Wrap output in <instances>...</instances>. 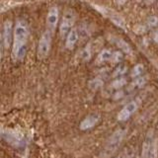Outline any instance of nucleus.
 Returning <instances> with one entry per match:
<instances>
[{
    "label": "nucleus",
    "mask_w": 158,
    "mask_h": 158,
    "mask_svg": "<svg viewBox=\"0 0 158 158\" xmlns=\"http://www.w3.org/2000/svg\"><path fill=\"white\" fill-rule=\"evenodd\" d=\"M29 37V29L24 20H18L14 29L12 56L15 60L22 59L26 53V43Z\"/></svg>",
    "instance_id": "1"
},
{
    "label": "nucleus",
    "mask_w": 158,
    "mask_h": 158,
    "mask_svg": "<svg viewBox=\"0 0 158 158\" xmlns=\"http://www.w3.org/2000/svg\"><path fill=\"white\" fill-rule=\"evenodd\" d=\"M126 132H127V131L123 130V128H120V130H118L114 132L113 135L109 137V139L107 140L102 155L110 156L114 152H116L118 150V148L120 147L121 143L123 142V138H125Z\"/></svg>",
    "instance_id": "2"
},
{
    "label": "nucleus",
    "mask_w": 158,
    "mask_h": 158,
    "mask_svg": "<svg viewBox=\"0 0 158 158\" xmlns=\"http://www.w3.org/2000/svg\"><path fill=\"white\" fill-rule=\"evenodd\" d=\"M52 46V33L51 31H46L40 39L39 46H38V56L40 58H46Z\"/></svg>",
    "instance_id": "3"
},
{
    "label": "nucleus",
    "mask_w": 158,
    "mask_h": 158,
    "mask_svg": "<svg viewBox=\"0 0 158 158\" xmlns=\"http://www.w3.org/2000/svg\"><path fill=\"white\" fill-rule=\"evenodd\" d=\"M75 14L71 10H67L64 12L61 23L59 25V33H60L61 37L67 36V34L70 32L73 24L75 23Z\"/></svg>",
    "instance_id": "4"
},
{
    "label": "nucleus",
    "mask_w": 158,
    "mask_h": 158,
    "mask_svg": "<svg viewBox=\"0 0 158 158\" xmlns=\"http://www.w3.org/2000/svg\"><path fill=\"white\" fill-rule=\"evenodd\" d=\"M95 8L98 10V11H100L104 15V16H106L107 18L110 19L111 21L115 25H117L118 27H120L122 29H126V22H125V20H123L117 12L113 11V10L109 9L107 7L98 6V5H96Z\"/></svg>",
    "instance_id": "5"
},
{
    "label": "nucleus",
    "mask_w": 158,
    "mask_h": 158,
    "mask_svg": "<svg viewBox=\"0 0 158 158\" xmlns=\"http://www.w3.org/2000/svg\"><path fill=\"white\" fill-rule=\"evenodd\" d=\"M138 106H139L138 101H131L128 104H127V105L120 111V113H118V121H120V122L127 121L128 118L136 112V110L138 109Z\"/></svg>",
    "instance_id": "6"
},
{
    "label": "nucleus",
    "mask_w": 158,
    "mask_h": 158,
    "mask_svg": "<svg viewBox=\"0 0 158 158\" xmlns=\"http://www.w3.org/2000/svg\"><path fill=\"white\" fill-rule=\"evenodd\" d=\"M100 121V115L98 113H93L88 115L79 125V128L81 131H88L95 127Z\"/></svg>",
    "instance_id": "7"
},
{
    "label": "nucleus",
    "mask_w": 158,
    "mask_h": 158,
    "mask_svg": "<svg viewBox=\"0 0 158 158\" xmlns=\"http://www.w3.org/2000/svg\"><path fill=\"white\" fill-rule=\"evenodd\" d=\"M13 29H12V22L10 20L4 22L3 25V33H2V43L4 48H8L10 47V44L12 42V38L14 37Z\"/></svg>",
    "instance_id": "8"
},
{
    "label": "nucleus",
    "mask_w": 158,
    "mask_h": 158,
    "mask_svg": "<svg viewBox=\"0 0 158 158\" xmlns=\"http://www.w3.org/2000/svg\"><path fill=\"white\" fill-rule=\"evenodd\" d=\"M58 18H59V11L58 8L53 6L48 10V16H47V24L48 29L54 30L58 23Z\"/></svg>",
    "instance_id": "9"
},
{
    "label": "nucleus",
    "mask_w": 158,
    "mask_h": 158,
    "mask_svg": "<svg viewBox=\"0 0 158 158\" xmlns=\"http://www.w3.org/2000/svg\"><path fill=\"white\" fill-rule=\"evenodd\" d=\"M154 140H155V138H154V135H153V131L150 130L147 132L145 139L143 141V144H142V150H141L142 157H149L150 148L153 144V142H154Z\"/></svg>",
    "instance_id": "10"
},
{
    "label": "nucleus",
    "mask_w": 158,
    "mask_h": 158,
    "mask_svg": "<svg viewBox=\"0 0 158 158\" xmlns=\"http://www.w3.org/2000/svg\"><path fill=\"white\" fill-rule=\"evenodd\" d=\"M79 39V34L77 32L76 29H72L70 30V32L67 34L66 36V41H65V47L67 48V49H73L75 48L76 44L78 42Z\"/></svg>",
    "instance_id": "11"
},
{
    "label": "nucleus",
    "mask_w": 158,
    "mask_h": 158,
    "mask_svg": "<svg viewBox=\"0 0 158 158\" xmlns=\"http://www.w3.org/2000/svg\"><path fill=\"white\" fill-rule=\"evenodd\" d=\"M147 81L146 77H136L135 80H133L130 85L127 87V92H133L137 90V89H140L141 87H143L145 85V83Z\"/></svg>",
    "instance_id": "12"
},
{
    "label": "nucleus",
    "mask_w": 158,
    "mask_h": 158,
    "mask_svg": "<svg viewBox=\"0 0 158 158\" xmlns=\"http://www.w3.org/2000/svg\"><path fill=\"white\" fill-rule=\"evenodd\" d=\"M113 42L115 43L116 46L121 49V51H123V52L126 53H131V46L128 44L127 43H126L122 39H118V38H115L113 40Z\"/></svg>",
    "instance_id": "13"
},
{
    "label": "nucleus",
    "mask_w": 158,
    "mask_h": 158,
    "mask_svg": "<svg viewBox=\"0 0 158 158\" xmlns=\"http://www.w3.org/2000/svg\"><path fill=\"white\" fill-rule=\"evenodd\" d=\"M113 56V52L109 49H103V51L98 54L97 56V62L98 63H103L111 60Z\"/></svg>",
    "instance_id": "14"
},
{
    "label": "nucleus",
    "mask_w": 158,
    "mask_h": 158,
    "mask_svg": "<svg viewBox=\"0 0 158 158\" xmlns=\"http://www.w3.org/2000/svg\"><path fill=\"white\" fill-rule=\"evenodd\" d=\"M127 79L125 77H117L115 80H113L112 83L110 84V88L116 89V90H120L121 88L127 85Z\"/></svg>",
    "instance_id": "15"
},
{
    "label": "nucleus",
    "mask_w": 158,
    "mask_h": 158,
    "mask_svg": "<svg viewBox=\"0 0 158 158\" xmlns=\"http://www.w3.org/2000/svg\"><path fill=\"white\" fill-rule=\"evenodd\" d=\"M92 53H93V47H92V43H89L87 44V46L83 48V51L81 52V57L84 61H88L91 59L92 56Z\"/></svg>",
    "instance_id": "16"
},
{
    "label": "nucleus",
    "mask_w": 158,
    "mask_h": 158,
    "mask_svg": "<svg viewBox=\"0 0 158 158\" xmlns=\"http://www.w3.org/2000/svg\"><path fill=\"white\" fill-rule=\"evenodd\" d=\"M89 88L91 89L93 91H98L103 87L104 85V82L102 79H99V78H95V79H92L91 81H89L88 83Z\"/></svg>",
    "instance_id": "17"
},
{
    "label": "nucleus",
    "mask_w": 158,
    "mask_h": 158,
    "mask_svg": "<svg viewBox=\"0 0 158 158\" xmlns=\"http://www.w3.org/2000/svg\"><path fill=\"white\" fill-rule=\"evenodd\" d=\"M144 71V66L142 64L138 63L136 65L131 69V76L132 78H136V77H139L141 74Z\"/></svg>",
    "instance_id": "18"
},
{
    "label": "nucleus",
    "mask_w": 158,
    "mask_h": 158,
    "mask_svg": "<svg viewBox=\"0 0 158 158\" xmlns=\"http://www.w3.org/2000/svg\"><path fill=\"white\" fill-rule=\"evenodd\" d=\"M127 71V67L125 65V64H120L115 70H114V73H113V77L114 78H117V77H121L123 76V74H126Z\"/></svg>",
    "instance_id": "19"
},
{
    "label": "nucleus",
    "mask_w": 158,
    "mask_h": 158,
    "mask_svg": "<svg viewBox=\"0 0 158 158\" xmlns=\"http://www.w3.org/2000/svg\"><path fill=\"white\" fill-rule=\"evenodd\" d=\"M123 52L121 51H117V52H113V56H112L111 60L114 63H118V62H121L123 60Z\"/></svg>",
    "instance_id": "20"
},
{
    "label": "nucleus",
    "mask_w": 158,
    "mask_h": 158,
    "mask_svg": "<svg viewBox=\"0 0 158 158\" xmlns=\"http://www.w3.org/2000/svg\"><path fill=\"white\" fill-rule=\"evenodd\" d=\"M146 24H147L148 28H154L157 26V24H158V18L156 16H150L147 19Z\"/></svg>",
    "instance_id": "21"
},
{
    "label": "nucleus",
    "mask_w": 158,
    "mask_h": 158,
    "mask_svg": "<svg viewBox=\"0 0 158 158\" xmlns=\"http://www.w3.org/2000/svg\"><path fill=\"white\" fill-rule=\"evenodd\" d=\"M135 31L136 34H144L146 29L144 26H142V25H139V26H137L136 28H135Z\"/></svg>",
    "instance_id": "22"
},
{
    "label": "nucleus",
    "mask_w": 158,
    "mask_h": 158,
    "mask_svg": "<svg viewBox=\"0 0 158 158\" xmlns=\"http://www.w3.org/2000/svg\"><path fill=\"white\" fill-rule=\"evenodd\" d=\"M123 96V91H118L116 94H115V96H114V99H118V98H122Z\"/></svg>",
    "instance_id": "23"
},
{
    "label": "nucleus",
    "mask_w": 158,
    "mask_h": 158,
    "mask_svg": "<svg viewBox=\"0 0 158 158\" xmlns=\"http://www.w3.org/2000/svg\"><path fill=\"white\" fill-rule=\"evenodd\" d=\"M153 41H154L155 43H158V30H156V31L153 32Z\"/></svg>",
    "instance_id": "24"
},
{
    "label": "nucleus",
    "mask_w": 158,
    "mask_h": 158,
    "mask_svg": "<svg viewBox=\"0 0 158 158\" xmlns=\"http://www.w3.org/2000/svg\"><path fill=\"white\" fill-rule=\"evenodd\" d=\"M127 1V0H117V4L120 5V6H122V5L126 4Z\"/></svg>",
    "instance_id": "25"
}]
</instances>
